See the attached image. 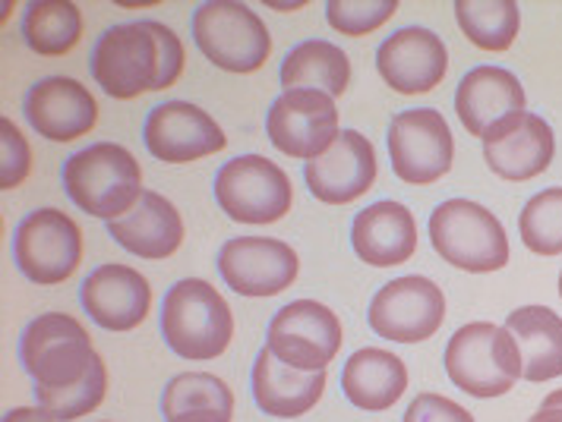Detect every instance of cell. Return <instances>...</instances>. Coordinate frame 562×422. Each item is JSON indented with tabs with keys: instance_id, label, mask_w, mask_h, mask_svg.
<instances>
[{
	"instance_id": "cell-10",
	"label": "cell",
	"mask_w": 562,
	"mask_h": 422,
	"mask_svg": "<svg viewBox=\"0 0 562 422\" xmlns=\"http://www.w3.org/2000/svg\"><path fill=\"white\" fill-rule=\"evenodd\" d=\"M82 233L77 221L57 208L29 212L13 230V262L32 284H60L79 269Z\"/></svg>"
},
{
	"instance_id": "cell-20",
	"label": "cell",
	"mask_w": 562,
	"mask_h": 422,
	"mask_svg": "<svg viewBox=\"0 0 562 422\" xmlns=\"http://www.w3.org/2000/svg\"><path fill=\"white\" fill-rule=\"evenodd\" d=\"M82 312L104 331H133L149 316L153 287L130 265H99L79 287Z\"/></svg>"
},
{
	"instance_id": "cell-34",
	"label": "cell",
	"mask_w": 562,
	"mask_h": 422,
	"mask_svg": "<svg viewBox=\"0 0 562 422\" xmlns=\"http://www.w3.org/2000/svg\"><path fill=\"white\" fill-rule=\"evenodd\" d=\"M32 171V149L20 126L0 117V186L13 190L20 186Z\"/></svg>"
},
{
	"instance_id": "cell-32",
	"label": "cell",
	"mask_w": 562,
	"mask_h": 422,
	"mask_svg": "<svg viewBox=\"0 0 562 422\" xmlns=\"http://www.w3.org/2000/svg\"><path fill=\"white\" fill-rule=\"evenodd\" d=\"M104 391H108V369H104V360L99 356L95 366L86 373V378L70 385V388H38L35 385V403L45 413H52L57 422H70L92 413L104 400Z\"/></svg>"
},
{
	"instance_id": "cell-17",
	"label": "cell",
	"mask_w": 562,
	"mask_h": 422,
	"mask_svg": "<svg viewBox=\"0 0 562 422\" xmlns=\"http://www.w3.org/2000/svg\"><path fill=\"white\" fill-rule=\"evenodd\" d=\"M481 139H484L486 168L512 183L543 174L557 155V139H553L550 124L528 111L503 117L499 124L490 126Z\"/></svg>"
},
{
	"instance_id": "cell-23",
	"label": "cell",
	"mask_w": 562,
	"mask_h": 422,
	"mask_svg": "<svg viewBox=\"0 0 562 422\" xmlns=\"http://www.w3.org/2000/svg\"><path fill=\"white\" fill-rule=\"evenodd\" d=\"M528 95L515 73L503 67H474L456 89V114L471 136H484L503 117L525 111Z\"/></svg>"
},
{
	"instance_id": "cell-7",
	"label": "cell",
	"mask_w": 562,
	"mask_h": 422,
	"mask_svg": "<svg viewBox=\"0 0 562 422\" xmlns=\"http://www.w3.org/2000/svg\"><path fill=\"white\" fill-rule=\"evenodd\" d=\"M99 353L86 328L64 312H45L20 334V363L38 388H70L95 366Z\"/></svg>"
},
{
	"instance_id": "cell-24",
	"label": "cell",
	"mask_w": 562,
	"mask_h": 422,
	"mask_svg": "<svg viewBox=\"0 0 562 422\" xmlns=\"http://www.w3.org/2000/svg\"><path fill=\"white\" fill-rule=\"evenodd\" d=\"M108 233L121 249L139 259H168L183 243V221L180 212L153 190H143L139 202L124 218L108 221Z\"/></svg>"
},
{
	"instance_id": "cell-5",
	"label": "cell",
	"mask_w": 562,
	"mask_h": 422,
	"mask_svg": "<svg viewBox=\"0 0 562 422\" xmlns=\"http://www.w3.org/2000/svg\"><path fill=\"white\" fill-rule=\"evenodd\" d=\"M430 240L449 265L468 274H490L509 265L506 227L481 202L449 199L436 205Z\"/></svg>"
},
{
	"instance_id": "cell-37",
	"label": "cell",
	"mask_w": 562,
	"mask_h": 422,
	"mask_svg": "<svg viewBox=\"0 0 562 422\" xmlns=\"http://www.w3.org/2000/svg\"><path fill=\"white\" fill-rule=\"evenodd\" d=\"M3 422H57V420L35 403V407H16V410H7V413H3Z\"/></svg>"
},
{
	"instance_id": "cell-33",
	"label": "cell",
	"mask_w": 562,
	"mask_h": 422,
	"mask_svg": "<svg viewBox=\"0 0 562 422\" xmlns=\"http://www.w3.org/2000/svg\"><path fill=\"white\" fill-rule=\"evenodd\" d=\"M395 10H398L395 0H329L326 20L335 32L358 38L376 32L389 16H395Z\"/></svg>"
},
{
	"instance_id": "cell-11",
	"label": "cell",
	"mask_w": 562,
	"mask_h": 422,
	"mask_svg": "<svg viewBox=\"0 0 562 422\" xmlns=\"http://www.w3.org/2000/svg\"><path fill=\"white\" fill-rule=\"evenodd\" d=\"M446 319V297L430 277L405 274L376 290L367 309L370 328L392 344H424Z\"/></svg>"
},
{
	"instance_id": "cell-28",
	"label": "cell",
	"mask_w": 562,
	"mask_h": 422,
	"mask_svg": "<svg viewBox=\"0 0 562 422\" xmlns=\"http://www.w3.org/2000/svg\"><path fill=\"white\" fill-rule=\"evenodd\" d=\"M161 417L165 422H231L234 395L218 375H175L161 391Z\"/></svg>"
},
{
	"instance_id": "cell-27",
	"label": "cell",
	"mask_w": 562,
	"mask_h": 422,
	"mask_svg": "<svg viewBox=\"0 0 562 422\" xmlns=\"http://www.w3.org/2000/svg\"><path fill=\"white\" fill-rule=\"evenodd\" d=\"M279 79L284 92L310 89V92H323L329 99H341L351 82V60L338 45L313 38V42L294 45L284 54Z\"/></svg>"
},
{
	"instance_id": "cell-14",
	"label": "cell",
	"mask_w": 562,
	"mask_h": 422,
	"mask_svg": "<svg viewBox=\"0 0 562 422\" xmlns=\"http://www.w3.org/2000/svg\"><path fill=\"white\" fill-rule=\"evenodd\" d=\"M218 274L237 297L266 299L288 290L297 272V252L276 237H237L218 249Z\"/></svg>"
},
{
	"instance_id": "cell-4",
	"label": "cell",
	"mask_w": 562,
	"mask_h": 422,
	"mask_svg": "<svg viewBox=\"0 0 562 422\" xmlns=\"http://www.w3.org/2000/svg\"><path fill=\"white\" fill-rule=\"evenodd\" d=\"M446 373L468 398H503L521 378V353L515 347L506 324H461L446 344Z\"/></svg>"
},
{
	"instance_id": "cell-13",
	"label": "cell",
	"mask_w": 562,
	"mask_h": 422,
	"mask_svg": "<svg viewBox=\"0 0 562 422\" xmlns=\"http://www.w3.org/2000/svg\"><path fill=\"white\" fill-rule=\"evenodd\" d=\"M266 136L288 158H319L341 136L335 99L310 89L284 92L266 114Z\"/></svg>"
},
{
	"instance_id": "cell-25",
	"label": "cell",
	"mask_w": 562,
	"mask_h": 422,
	"mask_svg": "<svg viewBox=\"0 0 562 422\" xmlns=\"http://www.w3.org/2000/svg\"><path fill=\"white\" fill-rule=\"evenodd\" d=\"M408 388V369L405 363L380 347H363L348 356L341 369V391L358 410L383 413Z\"/></svg>"
},
{
	"instance_id": "cell-1",
	"label": "cell",
	"mask_w": 562,
	"mask_h": 422,
	"mask_svg": "<svg viewBox=\"0 0 562 422\" xmlns=\"http://www.w3.org/2000/svg\"><path fill=\"white\" fill-rule=\"evenodd\" d=\"M89 73L108 99L130 101L165 92L183 73V45L158 20H133L104 28L89 54Z\"/></svg>"
},
{
	"instance_id": "cell-2",
	"label": "cell",
	"mask_w": 562,
	"mask_h": 422,
	"mask_svg": "<svg viewBox=\"0 0 562 422\" xmlns=\"http://www.w3.org/2000/svg\"><path fill=\"white\" fill-rule=\"evenodd\" d=\"M60 183L79 212L104 224L124 218L143 196V168L117 142H95L64 161Z\"/></svg>"
},
{
	"instance_id": "cell-8",
	"label": "cell",
	"mask_w": 562,
	"mask_h": 422,
	"mask_svg": "<svg viewBox=\"0 0 562 422\" xmlns=\"http://www.w3.org/2000/svg\"><path fill=\"white\" fill-rule=\"evenodd\" d=\"M212 193L218 208L237 224H276L294 202L288 174L262 155H237L222 164Z\"/></svg>"
},
{
	"instance_id": "cell-22",
	"label": "cell",
	"mask_w": 562,
	"mask_h": 422,
	"mask_svg": "<svg viewBox=\"0 0 562 422\" xmlns=\"http://www.w3.org/2000/svg\"><path fill=\"white\" fill-rule=\"evenodd\" d=\"M250 388H254L256 407L266 417L297 420V417L310 413L319 403V398H323V391H326V369H316V373L294 369V366L281 363L272 350L262 347L256 353Z\"/></svg>"
},
{
	"instance_id": "cell-16",
	"label": "cell",
	"mask_w": 562,
	"mask_h": 422,
	"mask_svg": "<svg viewBox=\"0 0 562 422\" xmlns=\"http://www.w3.org/2000/svg\"><path fill=\"white\" fill-rule=\"evenodd\" d=\"M376 70L395 95H427L446 79L449 50L430 28L405 25L380 45Z\"/></svg>"
},
{
	"instance_id": "cell-3",
	"label": "cell",
	"mask_w": 562,
	"mask_h": 422,
	"mask_svg": "<svg viewBox=\"0 0 562 422\" xmlns=\"http://www.w3.org/2000/svg\"><path fill=\"white\" fill-rule=\"evenodd\" d=\"M161 341L183 360H215L231 347L234 316L228 299L203 277H183L161 299Z\"/></svg>"
},
{
	"instance_id": "cell-38",
	"label": "cell",
	"mask_w": 562,
	"mask_h": 422,
	"mask_svg": "<svg viewBox=\"0 0 562 422\" xmlns=\"http://www.w3.org/2000/svg\"><path fill=\"white\" fill-rule=\"evenodd\" d=\"M560 297H562V272H560Z\"/></svg>"
},
{
	"instance_id": "cell-18",
	"label": "cell",
	"mask_w": 562,
	"mask_h": 422,
	"mask_svg": "<svg viewBox=\"0 0 562 422\" xmlns=\"http://www.w3.org/2000/svg\"><path fill=\"white\" fill-rule=\"evenodd\" d=\"M23 114L29 126L48 139V142H77L82 139L95 121H99V104L92 92L70 76H45L26 92Z\"/></svg>"
},
{
	"instance_id": "cell-31",
	"label": "cell",
	"mask_w": 562,
	"mask_h": 422,
	"mask_svg": "<svg viewBox=\"0 0 562 422\" xmlns=\"http://www.w3.org/2000/svg\"><path fill=\"white\" fill-rule=\"evenodd\" d=\"M521 243L537 255H562V186L540 190L518 215Z\"/></svg>"
},
{
	"instance_id": "cell-9",
	"label": "cell",
	"mask_w": 562,
	"mask_h": 422,
	"mask_svg": "<svg viewBox=\"0 0 562 422\" xmlns=\"http://www.w3.org/2000/svg\"><path fill=\"white\" fill-rule=\"evenodd\" d=\"M389 161L398 180L427 186L452 171L456 139L446 117L434 107H411L389 121Z\"/></svg>"
},
{
	"instance_id": "cell-19",
	"label": "cell",
	"mask_w": 562,
	"mask_h": 422,
	"mask_svg": "<svg viewBox=\"0 0 562 422\" xmlns=\"http://www.w3.org/2000/svg\"><path fill=\"white\" fill-rule=\"evenodd\" d=\"M310 193L326 205L360 199L376 180V151L358 129H341L329 149L304 164Z\"/></svg>"
},
{
	"instance_id": "cell-26",
	"label": "cell",
	"mask_w": 562,
	"mask_h": 422,
	"mask_svg": "<svg viewBox=\"0 0 562 422\" xmlns=\"http://www.w3.org/2000/svg\"><path fill=\"white\" fill-rule=\"evenodd\" d=\"M506 331L521 353V378L550 381L562 375V319L547 306H521L506 319Z\"/></svg>"
},
{
	"instance_id": "cell-21",
	"label": "cell",
	"mask_w": 562,
	"mask_h": 422,
	"mask_svg": "<svg viewBox=\"0 0 562 422\" xmlns=\"http://www.w3.org/2000/svg\"><path fill=\"white\" fill-rule=\"evenodd\" d=\"M351 247L360 262L373 269L405 265L417 252V224L402 202H373L351 224Z\"/></svg>"
},
{
	"instance_id": "cell-15",
	"label": "cell",
	"mask_w": 562,
	"mask_h": 422,
	"mask_svg": "<svg viewBox=\"0 0 562 422\" xmlns=\"http://www.w3.org/2000/svg\"><path fill=\"white\" fill-rule=\"evenodd\" d=\"M143 146L165 164H190L228 146L225 129L190 101H161L143 124Z\"/></svg>"
},
{
	"instance_id": "cell-29",
	"label": "cell",
	"mask_w": 562,
	"mask_h": 422,
	"mask_svg": "<svg viewBox=\"0 0 562 422\" xmlns=\"http://www.w3.org/2000/svg\"><path fill=\"white\" fill-rule=\"evenodd\" d=\"M23 38L45 57L70 54L82 38V13L74 0H32L23 10Z\"/></svg>"
},
{
	"instance_id": "cell-36",
	"label": "cell",
	"mask_w": 562,
	"mask_h": 422,
	"mask_svg": "<svg viewBox=\"0 0 562 422\" xmlns=\"http://www.w3.org/2000/svg\"><path fill=\"white\" fill-rule=\"evenodd\" d=\"M528 422H562V388L560 391H553V395H547L543 403L537 407V413Z\"/></svg>"
},
{
	"instance_id": "cell-6",
	"label": "cell",
	"mask_w": 562,
	"mask_h": 422,
	"mask_svg": "<svg viewBox=\"0 0 562 422\" xmlns=\"http://www.w3.org/2000/svg\"><path fill=\"white\" fill-rule=\"evenodd\" d=\"M190 32L205 60L225 73H256L272 54L269 28L247 3H234V0L200 3L193 10Z\"/></svg>"
},
{
	"instance_id": "cell-12",
	"label": "cell",
	"mask_w": 562,
	"mask_h": 422,
	"mask_svg": "<svg viewBox=\"0 0 562 422\" xmlns=\"http://www.w3.org/2000/svg\"><path fill=\"white\" fill-rule=\"evenodd\" d=\"M266 347L281 363L316 373L326 369L341 350V322L329 306L316 299H294L281 306L266 328Z\"/></svg>"
},
{
	"instance_id": "cell-35",
	"label": "cell",
	"mask_w": 562,
	"mask_h": 422,
	"mask_svg": "<svg viewBox=\"0 0 562 422\" xmlns=\"http://www.w3.org/2000/svg\"><path fill=\"white\" fill-rule=\"evenodd\" d=\"M402 422H474V417L461 403L442 395H417Z\"/></svg>"
},
{
	"instance_id": "cell-30",
	"label": "cell",
	"mask_w": 562,
	"mask_h": 422,
	"mask_svg": "<svg viewBox=\"0 0 562 422\" xmlns=\"http://www.w3.org/2000/svg\"><path fill=\"white\" fill-rule=\"evenodd\" d=\"M456 20L474 48L509 50L521 28V10L512 0H459Z\"/></svg>"
}]
</instances>
